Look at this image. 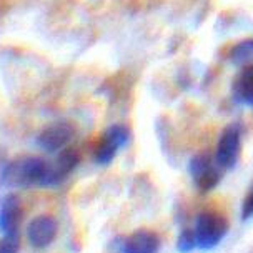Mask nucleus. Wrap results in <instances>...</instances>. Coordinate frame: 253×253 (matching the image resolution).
I'll return each instance as SVG.
<instances>
[{
	"label": "nucleus",
	"instance_id": "nucleus-8",
	"mask_svg": "<svg viewBox=\"0 0 253 253\" xmlns=\"http://www.w3.org/2000/svg\"><path fill=\"white\" fill-rule=\"evenodd\" d=\"M58 223L50 215H37L27 225V240L34 248L43 250L50 247L57 238Z\"/></svg>",
	"mask_w": 253,
	"mask_h": 253
},
{
	"label": "nucleus",
	"instance_id": "nucleus-10",
	"mask_svg": "<svg viewBox=\"0 0 253 253\" xmlns=\"http://www.w3.org/2000/svg\"><path fill=\"white\" fill-rule=\"evenodd\" d=\"M80 157L74 148H65L58 152L57 158L50 162V187H58L67 180V177L77 169Z\"/></svg>",
	"mask_w": 253,
	"mask_h": 253
},
{
	"label": "nucleus",
	"instance_id": "nucleus-14",
	"mask_svg": "<svg viewBox=\"0 0 253 253\" xmlns=\"http://www.w3.org/2000/svg\"><path fill=\"white\" fill-rule=\"evenodd\" d=\"M242 218L243 220H250L253 218V188L248 192V195L243 200V207H242Z\"/></svg>",
	"mask_w": 253,
	"mask_h": 253
},
{
	"label": "nucleus",
	"instance_id": "nucleus-6",
	"mask_svg": "<svg viewBox=\"0 0 253 253\" xmlns=\"http://www.w3.org/2000/svg\"><path fill=\"white\" fill-rule=\"evenodd\" d=\"M75 137V126L69 122H55L47 125L37 135V147L47 153H58L65 150Z\"/></svg>",
	"mask_w": 253,
	"mask_h": 253
},
{
	"label": "nucleus",
	"instance_id": "nucleus-3",
	"mask_svg": "<svg viewBox=\"0 0 253 253\" xmlns=\"http://www.w3.org/2000/svg\"><path fill=\"white\" fill-rule=\"evenodd\" d=\"M190 177L198 192L209 193L211 192L221 180L220 165L210 153H197L190 158L188 164Z\"/></svg>",
	"mask_w": 253,
	"mask_h": 253
},
{
	"label": "nucleus",
	"instance_id": "nucleus-5",
	"mask_svg": "<svg viewBox=\"0 0 253 253\" xmlns=\"http://www.w3.org/2000/svg\"><path fill=\"white\" fill-rule=\"evenodd\" d=\"M242 150V128L240 125L232 124L225 126L221 132L215 150V160L223 170H232L238 164Z\"/></svg>",
	"mask_w": 253,
	"mask_h": 253
},
{
	"label": "nucleus",
	"instance_id": "nucleus-12",
	"mask_svg": "<svg viewBox=\"0 0 253 253\" xmlns=\"http://www.w3.org/2000/svg\"><path fill=\"white\" fill-rule=\"evenodd\" d=\"M230 60L235 65H250L253 63V39H247L238 42L230 52Z\"/></svg>",
	"mask_w": 253,
	"mask_h": 253
},
{
	"label": "nucleus",
	"instance_id": "nucleus-11",
	"mask_svg": "<svg viewBox=\"0 0 253 253\" xmlns=\"http://www.w3.org/2000/svg\"><path fill=\"white\" fill-rule=\"evenodd\" d=\"M232 95L237 103L253 107V63L243 65L232 82Z\"/></svg>",
	"mask_w": 253,
	"mask_h": 253
},
{
	"label": "nucleus",
	"instance_id": "nucleus-9",
	"mask_svg": "<svg viewBox=\"0 0 253 253\" xmlns=\"http://www.w3.org/2000/svg\"><path fill=\"white\" fill-rule=\"evenodd\" d=\"M160 237L152 230H137L122 243L120 253H160Z\"/></svg>",
	"mask_w": 253,
	"mask_h": 253
},
{
	"label": "nucleus",
	"instance_id": "nucleus-15",
	"mask_svg": "<svg viewBox=\"0 0 253 253\" xmlns=\"http://www.w3.org/2000/svg\"><path fill=\"white\" fill-rule=\"evenodd\" d=\"M17 250H19V240H8V238L0 240V253H17Z\"/></svg>",
	"mask_w": 253,
	"mask_h": 253
},
{
	"label": "nucleus",
	"instance_id": "nucleus-2",
	"mask_svg": "<svg viewBox=\"0 0 253 253\" xmlns=\"http://www.w3.org/2000/svg\"><path fill=\"white\" fill-rule=\"evenodd\" d=\"M193 233H195L197 248L203 252L213 250L228 233V221L218 211L205 210L197 215Z\"/></svg>",
	"mask_w": 253,
	"mask_h": 253
},
{
	"label": "nucleus",
	"instance_id": "nucleus-1",
	"mask_svg": "<svg viewBox=\"0 0 253 253\" xmlns=\"http://www.w3.org/2000/svg\"><path fill=\"white\" fill-rule=\"evenodd\" d=\"M3 183L15 188L50 187V162L40 157H22L10 162L2 173Z\"/></svg>",
	"mask_w": 253,
	"mask_h": 253
},
{
	"label": "nucleus",
	"instance_id": "nucleus-4",
	"mask_svg": "<svg viewBox=\"0 0 253 253\" xmlns=\"http://www.w3.org/2000/svg\"><path fill=\"white\" fill-rule=\"evenodd\" d=\"M128 142H130L128 126L120 125V124L110 125L105 132L102 133V137L97 143V148H95V153H93L95 162L102 167L110 165L112 162H114L117 152L125 148L128 145Z\"/></svg>",
	"mask_w": 253,
	"mask_h": 253
},
{
	"label": "nucleus",
	"instance_id": "nucleus-7",
	"mask_svg": "<svg viewBox=\"0 0 253 253\" xmlns=\"http://www.w3.org/2000/svg\"><path fill=\"white\" fill-rule=\"evenodd\" d=\"M24 218V207L17 195H7L0 202V235L8 240H19V230Z\"/></svg>",
	"mask_w": 253,
	"mask_h": 253
},
{
	"label": "nucleus",
	"instance_id": "nucleus-13",
	"mask_svg": "<svg viewBox=\"0 0 253 253\" xmlns=\"http://www.w3.org/2000/svg\"><path fill=\"white\" fill-rule=\"evenodd\" d=\"M197 248V240H195V233H193V228H185L180 232L178 238H177V250L180 253H190Z\"/></svg>",
	"mask_w": 253,
	"mask_h": 253
}]
</instances>
